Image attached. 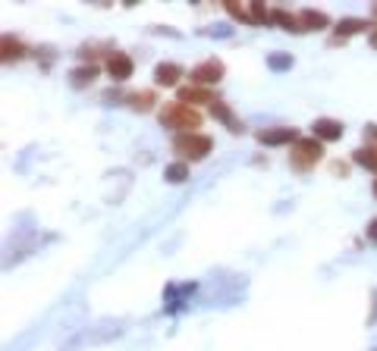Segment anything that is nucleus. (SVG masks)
<instances>
[{
    "mask_svg": "<svg viewBox=\"0 0 377 351\" xmlns=\"http://www.w3.org/2000/svg\"><path fill=\"white\" fill-rule=\"evenodd\" d=\"M214 148V142L208 135H195V132H183V135H176L173 138V151L176 154H183V157L188 160H201V157H208Z\"/></svg>",
    "mask_w": 377,
    "mask_h": 351,
    "instance_id": "nucleus-1",
    "label": "nucleus"
},
{
    "mask_svg": "<svg viewBox=\"0 0 377 351\" xmlns=\"http://www.w3.org/2000/svg\"><path fill=\"white\" fill-rule=\"evenodd\" d=\"M161 122H164V126H170V129H186V132H192V129L201 126V116L195 113V110H188L186 104H167V107L161 110Z\"/></svg>",
    "mask_w": 377,
    "mask_h": 351,
    "instance_id": "nucleus-2",
    "label": "nucleus"
},
{
    "mask_svg": "<svg viewBox=\"0 0 377 351\" xmlns=\"http://www.w3.org/2000/svg\"><path fill=\"white\" fill-rule=\"evenodd\" d=\"M321 142L317 138H299L296 142V151H293V157H289V163L296 166V170H308L311 163H317L321 160Z\"/></svg>",
    "mask_w": 377,
    "mask_h": 351,
    "instance_id": "nucleus-3",
    "label": "nucleus"
},
{
    "mask_svg": "<svg viewBox=\"0 0 377 351\" xmlns=\"http://www.w3.org/2000/svg\"><path fill=\"white\" fill-rule=\"evenodd\" d=\"M220 76H223V63L220 60H205L201 66H195V69H192V79L198 85H211V82L217 85V82H220Z\"/></svg>",
    "mask_w": 377,
    "mask_h": 351,
    "instance_id": "nucleus-4",
    "label": "nucleus"
},
{
    "mask_svg": "<svg viewBox=\"0 0 377 351\" xmlns=\"http://www.w3.org/2000/svg\"><path fill=\"white\" fill-rule=\"evenodd\" d=\"M107 72H111V79L123 82V79L133 76V60H129L126 54H113L111 60H107Z\"/></svg>",
    "mask_w": 377,
    "mask_h": 351,
    "instance_id": "nucleus-5",
    "label": "nucleus"
},
{
    "mask_svg": "<svg viewBox=\"0 0 377 351\" xmlns=\"http://www.w3.org/2000/svg\"><path fill=\"white\" fill-rule=\"evenodd\" d=\"M315 138H324V142H333V138L343 135V122L337 120H315Z\"/></svg>",
    "mask_w": 377,
    "mask_h": 351,
    "instance_id": "nucleus-6",
    "label": "nucleus"
},
{
    "mask_svg": "<svg viewBox=\"0 0 377 351\" xmlns=\"http://www.w3.org/2000/svg\"><path fill=\"white\" fill-rule=\"evenodd\" d=\"M258 142L261 144H289V142H299L293 129H271V132H258Z\"/></svg>",
    "mask_w": 377,
    "mask_h": 351,
    "instance_id": "nucleus-7",
    "label": "nucleus"
},
{
    "mask_svg": "<svg viewBox=\"0 0 377 351\" xmlns=\"http://www.w3.org/2000/svg\"><path fill=\"white\" fill-rule=\"evenodd\" d=\"M154 76H157V82L161 85H176L179 79H183V66H176V63H161L154 69Z\"/></svg>",
    "mask_w": 377,
    "mask_h": 351,
    "instance_id": "nucleus-8",
    "label": "nucleus"
},
{
    "mask_svg": "<svg viewBox=\"0 0 377 351\" xmlns=\"http://www.w3.org/2000/svg\"><path fill=\"white\" fill-rule=\"evenodd\" d=\"M186 100L188 104H214L205 88H183V91H179V104H186Z\"/></svg>",
    "mask_w": 377,
    "mask_h": 351,
    "instance_id": "nucleus-9",
    "label": "nucleus"
},
{
    "mask_svg": "<svg viewBox=\"0 0 377 351\" xmlns=\"http://www.w3.org/2000/svg\"><path fill=\"white\" fill-rule=\"evenodd\" d=\"M299 22H302V28H324L327 25V16H324V13H315V10H302Z\"/></svg>",
    "mask_w": 377,
    "mask_h": 351,
    "instance_id": "nucleus-10",
    "label": "nucleus"
},
{
    "mask_svg": "<svg viewBox=\"0 0 377 351\" xmlns=\"http://www.w3.org/2000/svg\"><path fill=\"white\" fill-rule=\"evenodd\" d=\"M271 19H274V22H280V25H283V28H289V32H305V28H302V22L296 19V16H289L286 10H277Z\"/></svg>",
    "mask_w": 377,
    "mask_h": 351,
    "instance_id": "nucleus-11",
    "label": "nucleus"
},
{
    "mask_svg": "<svg viewBox=\"0 0 377 351\" xmlns=\"http://www.w3.org/2000/svg\"><path fill=\"white\" fill-rule=\"evenodd\" d=\"M355 163L359 166H368V170H374L377 173V151H371V148H361V151H355Z\"/></svg>",
    "mask_w": 377,
    "mask_h": 351,
    "instance_id": "nucleus-12",
    "label": "nucleus"
},
{
    "mask_svg": "<svg viewBox=\"0 0 377 351\" xmlns=\"http://www.w3.org/2000/svg\"><path fill=\"white\" fill-rule=\"evenodd\" d=\"M361 28H371V25H368L365 19H343L337 25V32L339 35H355V32H361Z\"/></svg>",
    "mask_w": 377,
    "mask_h": 351,
    "instance_id": "nucleus-13",
    "label": "nucleus"
},
{
    "mask_svg": "<svg viewBox=\"0 0 377 351\" xmlns=\"http://www.w3.org/2000/svg\"><path fill=\"white\" fill-rule=\"evenodd\" d=\"M211 110H214V116H217V120H223V122H227V126L233 129V132H242V126H239V122L233 120V113H230V110L223 107V104H211Z\"/></svg>",
    "mask_w": 377,
    "mask_h": 351,
    "instance_id": "nucleus-14",
    "label": "nucleus"
},
{
    "mask_svg": "<svg viewBox=\"0 0 377 351\" xmlns=\"http://www.w3.org/2000/svg\"><path fill=\"white\" fill-rule=\"evenodd\" d=\"M164 176H167L170 182H186V179H188V166H186V163H170Z\"/></svg>",
    "mask_w": 377,
    "mask_h": 351,
    "instance_id": "nucleus-15",
    "label": "nucleus"
},
{
    "mask_svg": "<svg viewBox=\"0 0 377 351\" xmlns=\"http://www.w3.org/2000/svg\"><path fill=\"white\" fill-rule=\"evenodd\" d=\"M94 76H98V69H94V66H89V69H76V72H72V85L82 88V85H89Z\"/></svg>",
    "mask_w": 377,
    "mask_h": 351,
    "instance_id": "nucleus-16",
    "label": "nucleus"
},
{
    "mask_svg": "<svg viewBox=\"0 0 377 351\" xmlns=\"http://www.w3.org/2000/svg\"><path fill=\"white\" fill-rule=\"evenodd\" d=\"M151 100H154V94H151V91H139V94H133V98H129V104H133L135 110H148Z\"/></svg>",
    "mask_w": 377,
    "mask_h": 351,
    "instance_id": "nucleus-17",
    "label": "nucleus"
},
{
    "mask_svg": "<svg viewBox=\"0 0 377 351\" xmlns=\"http://www.w3.org/2000/svg\"><path fill=\"white\" fill-rule=\"evenodd\" d=\"M267 63H271V69H289V66H293V57H289V54H274Z\"/></svg>",
    "mask_w": 377,
    "mask_h": 351,
    "instance_id": "nucleus-18",
    "label": "nucleus"
},
{
    "mask_svg": "<svg viewBox=\"0 0 377 351\" xmlns=\"http://www.w3.org/2000/svg\"><path fill=\"white\" fill-rule=\"evenodd\" d=\"M4 50H6V60H10V57H19V50H23V47H19V41H10V38H4Z\"/></svg>",
    "mask_w": 377,
    "mask_h": 351,
    "instance_id": "nucleus-19",
    "label": "nucleus"
},
{
    "mask_svg": "<svg viewBox=\"0 0 377 351\" xmlns=\"http://www.w3.org/2000/svg\"><path fill=\"white\" fill-rule=\"evenodd\" d=\"M267 19V13L261 10V4H252V22H264Z\"/></svg>",
    "mask_w": 377,
    "mask_h": 351,
    "instance_id": "nucleus-20",
    "label": "nucleus"
},
{
    "mask_svg": "<svg viewBox=\"0 0 377 351\" xmlns=\"http://www.w3.org/2000/svg\"><path fill=\"white\" fill-rule=\"evenodd\" d=\"M368 238H371L374 245H377V217L371 219V226H368Z\"/></svg>",
    "mask_w": 377,
    "mask_h": 351,
    "instance_id": "nucleus-21",
    "label": "nucleus"
},
{
    "mask_svg": "<svg viewBox=\"0 0 377 351\" xmlns=\"http://www.w3.org/2000/svg\"><path fill=\"white\" fill-rule=\"evenodd\" d=\"M371 44H374V47H377V32H374V35H371Z\"/></svg>",
    "mask_w": 377,
    "mask_h": 351,
    "instance_id": "nucleus-22",
    "label": "nucleus"
},
{
    "mask_svg": "<svg viewBox=\"0 0 377 351\" xmlns=\"http://www.w3.org/2000/svg\"><path fill=\"white\" fill-rule=\"evenodd\" d=\"M374 195H377V182H374Z\"/></svg>",
    "mask_w": 377,
    "mask_h": 351,
    "instance_id": "nucleus-23",
    "label": "nucleus"
}]
</instances>
